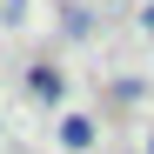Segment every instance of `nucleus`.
Returning <instances> with one entry per match:
<instances>
[{
    "label": "nucleus",
    "mask_w": 154,
    "mask_h": 154,
    "mask_svg": "<svg viewBox=\"0 0 154 154\" xmlns=\"http://www.w3.org/2000/svg\"><path fill=\"white\" fill-rule=\"evenodd\" d=\"M60 141H67V147H94V121H81V114L60 121Z\"/></svg>",
    "instance_id": "1"
},
{
    "label": "nucleus",
    "mask_w": 154,
    "mask_h": 154,
    "mask_svg": "<svg viewBox=\"0 0 154 154\" xmlns=\"http://www.w3.org/2000/svg\"><path fill=\"white\" fill-rule=\"evenodd\" d=\"M34 94L54 100V94H60V74H54V67H34Z\"/></svg>",
    "instance_id": "2"
},
{
    "label": "nucleus",
    "mask_w": 154,
    "mask_h": 154,
    "mask_svg": "<svg viewBox=\"0 0 154 154\" xmlns=\"http://www.w3.org/2000/svg\"><path fill=\"white\" fill-rule=\"evenodd\" d=\"M141 27H147V34H154V0H147V14H141Z\"/></svg>",
    "instance_id": "3"
}]
</instances>
